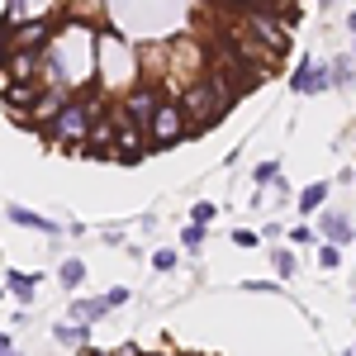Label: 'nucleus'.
Returning <instances> with one entry per match:
<instances>
[{
  "mask_svg": "<svg viewBox=\"0 0 356 356\" xmlns=\"http://www.w3.org/2000/svg\"><path fill=\"white\" fill-rule=\"evenodd\" d=\"M57 280H62L67 290H81V285H86V261H76V257L62 261V266H57Z\"/></svg>",
  "mask_w": 356,
  "mask_h": 356,
  "instance_id": "13",
  "label": "nucleus"
},
{
  "mask_svg": "<svg viewBox=\"0 0 356 356\" xmlns=\"http://www.w3.org/2000/svg\"><path fill=\"white\" fill-rule=\"evenodd\" d=\"M176 261H181V257H176L171 247H162V252H152V271H176Z\"/></svg>",
  "mask_w": 356,
  "mask_h": 356,
  "instance_id": "18",
  "label": "nucleus"
},
{
  "mask_svg": "<svg viewBox=\"0 0 356 356\" xmlns=\"http://www.w3.org/2000/svg\"><path fill=\"white\" fill-rule=\"evenodd\" d=\"M328 72H332V90H342V86H352L356 57H337V62H328Z\"/></svg>",
  "mask_w": 356,
  "mask_h": 356,
  "instance_id": "15",
  "label": "nucleus"
},
{
  "mask_svg": "<svg viewBox=\"0 0 356 356\" xmlns=\"http://www.w3.org/2000/svg\"><path fill=\"white\" fill-rule=\"evenodd\" d=\"M290 243L309 247V243H314V223H295V228H290Z\"/></svg>",
  "mask_w": 356,
  "mask_h": 356,
  "instance_id": "20",
  "label": "nucleus"
},
{
  "mask_svg": "<svg viewBox=\"0 0 356 356\" xmlns=\"http://www.w3.org/2000/svg\"><path fill=\"white\" fill-rule=\"evenodd\" d=\"M105 114V100L100 95H72L62 110H57V119L48 124V129H38L43 134V143H53V147H76L81 152L86 134H90V124Z\"/></svg>",
  "mask_w": 356,
  "mask_h": 356,
  "instance_id": "1",
  "label": "nucleus"
},
{
  "mask_svg": "<svg viewBox=\"0 0 356 356\" xmlns=\"http://www.w3.org/2000/svg\"><path fill=\"white\" fill-rule=\"evenodd\" d=\"M5 290L15 295V304H33V290H38V275H24L10 266V275H5Z\"/></svg>",
  "mask_w": 356,
  "mask_h": 356,
  "instance_id": "11",
  "label": "nucleus"
},
{
  "mask_svg": "<svg viewBox=\"0 0 356 356\" xmlns=\"http://www.w3.org/2000/svg\"><path fill=\"white\" fill-rule=\"evenodd\" d=\"M352 181H356V171H352Z\"/></svg>",
  "mask_w": 356,
  "mask_h": 356,
  "instance_id": "29",
  "label": "nucleus"
},
{
  "mask_svg": "<svg viewBox=\"0 0 356 356\" xmlns=\"http://www.w3.org/2000/svg\"><path fill=\"white\" fill-rule=\"evenodd\" d=\"M328 181H314V186H304L300 195H295V204H300V214L304 219H309V214H314V209H323V200H328Z\"/></svg>",
  "mask_w": 356,
  "mask_h": 356,
  "instance_id": "12",
  "label": "nucleus"
},
{
  "mask_svg": "<svg viewBox=\"0 0 356 356\" xmlns=\"http://www.w3.org/2000/svg\"><path fill=\"white\" fill-rule=\"evenodd\" d=\"M318 233H323V243H337V247L356 243V228L347 214H318Z\"/></svg>",
  "mask_w": 356,
  "mask_h": 356,
  "instance_id": "8",
  "label": "nucleus"
},
{
  "mask_svg": "<svg viewBox=\"0 0 356 356\" xmlns=\"http://www.w3.org/2000/svg\"><path fill=\"white\" fill-rule=\"evenodd\" d=\"M110 309H114V304L105 300V295H90V300H72V314H67V318H72V323H86V328H90V323H100V318H105Z\"/></svg>",
  "mask_w": 356,
  "mask_h": 356,
  "instance_id": "9",
  "label": "nucleus"
},
{
  "mask_svg": "<svg viewBox=\"0 0 356 356\" xmlns=\"http://www.w3.org/2000/svg\"><path fill=\"white\" fill-rule=\"evenodd\" d=\"M271 266H275L280 280H290V275L300 271V261H295V252H290V247H275V252H271Z\"/></svg>",
  "mask_w": 356,
  "mask_h": 356,
  "instance_id": "14",
  "label": "nucleus"
},
{
  "mask_svg": "<svg viewBox=\"0 0 356 356\" xmlns=\"http://www.w3.org/2000/svg\"><path fill=\"white\" fill-rule=\"evenodd\" d=\"M105 300H110L114 309H119V304H129V285H114V290H110V295H105Z\"/></svg>",
  "mask_w": 356,
  "mask_h": 356,
  "instance_id": "23",
  "label": "nucleus"
},
{
  "mask_svg": "<svg viewBox=\"0 0 356 356\" xmlns=\"http://www.w3.org/2000/svg\"><path fill=\"white\" fill-rule=\"evenodd\" d=\"M162 100H166V95H162V86L138 81L134 90H124V105H119V114H129L134 124H143V129H147V119H152V110H157Z\"/></svg>",
  "mask_w": 356,
  "mask_h": 356,
  "instance_id": "5",
  "label": "nucleus"
},
{
  "mask_svg": "<svg viewBox=\"0 0 356 356\" xmlns=\"http://www.w3.org/2000/svg\"><path fill=\"white\" fill-rule=\"evenodd\" d=\"M181 138H191V119H186V110L176 100H162L152 110V119H147V147H171Z\"/></svg>",
  "mask_w": 356,
  "mask_h": 356,
  "instance_id": "3",
  "label": "nucleus"
},
{
  "mask_svg": "<svg viewBox=\"0 0 356 356\" xmlns=\"http://www.w3.org/2000/svg\"><path fill=\"white\" fill-rule=\"evenodd\" d=\"M95 76H100L105 90H134V86H138V53L129 48V38H119V33H100Z\"/></svg>",
  "mask_w": 356,
  "mask_h": 356,
  "instance_id": "2",
  "label": "nucleus"
},
{
  "mask_svg": "<svg viewBox=\"0 0 356 356\" xmlns=\"http://www.w3.org/2000/svg\"><path fill=\"white\" fill-rule=\"evenodd\" d=\"M347 29H352V33H356V10H352V15H347Z\"/></svg>",
  "mask_w": 356,
  "mask_h": 356,
  "instance_id": "25",
  "label": "nucleus"
},
{
  "mask_svg": "<svg viewBox=\"0 0 356 356\" xmlns=\"http://www.w3.org/2000/svg\"><path fill=\"white\" fill-rule=\"evenodd\" d=\"M290 90H295V95H318V90H332V72L323 67V62L304 57L300 67H295V76H290Z\"/></svg>",
  "mask_w": 356,
  "mask_h": 356,
  "instance_id": "6",
  "label": "nucleus"
},
{
  "mask_svg": "<svg viewBox=\"0 0 356 356\" xmlns=\"http://www.w3.org/2000/svg\"><path fill=\"white\" fill-rule=\"evenodd\" d=\"M5 219L15 223V228H29V233H48V238H57V233H62L53 219L33 214V209H24V204H5Z\"/></svg>",
  "mask_w": 356,
  "mask_h": 356,
  "instance_id": "7",
  "label": "nucleus"
},
{
  "mask_svg": "<svg viewBox=\"0 0 356 356\" xmlns=\"http://www.w3.org/2000/svg\"><path fill=\"white\" fill-rule=\"evenodd\" d=\"M5 295H10V290H5V285H0V300H5Z\"/></svg>",
  "mask_w": 356,
  "mask_h": 356,
  "instance_id": "26",
  "label": "nucleus"
},
{
  "mask_svg": "<svg viewBox=\"0 0 356 356\" xmlns=\"http://www.w3.org/2000/svg\"><path fill=\"white\" fill-rule=\"evenodd\" d=\"M5 356H19V352H5Z\"/></svg>",
  "mask_w": 356,
  "mask_h": 356,
  "instance_id": "27",
  "label": "nucleus"
},
{
  "mask_svg": "<svg viewBox=\"0 0 356 356\" xmlns=\"http://www.w3.org/2000/svg\"><path fill=\"white\" fill-rule=\"evenodd\" d=\"M53 342L81 352V347H90V328H86V323H72V318H67V323H53Z\"/></svg>",
  "mask_w": 356,
  "mask_h": 356,
  "instance_id": "10",
  "label": "nucleus"
},
{
  "mask_svg": "<svg viewBox=\"0 0 356 356\" xmlns=\"http://www.w3.org/2000/svg\"><path fill=\"white\" fill-rule=\"evenodd\" d=\"M261 233H247V228H233V247H257Z\"/></svg>",
  "mask_w": 356,
  "mask_h": 356,
  "instance_id": "22",
  "label": "nucleus"
},
{
  "mask_svg": "<svg viewBox=\"0 0 356 356\" xmlns=\"http://www.w3.org/2000/svg\"><path fill=\"white\" fill-rule=\"evenodd\" d=\"M252 176H257V186H271L275 176H280V162H261L257 171H252Z\"/></svg>",
  "mask_w": 356,
  "mask_h": 356,
  "instance_id": "19",
  "label": "nucleus"
},
{
  "mask_svg": "<svg viewBox=\"0 0 356 356\" xmlns=\"http://www.w3.org/2000/svg\"><path fill=\"white\" fill-rule=\"evenodd\" d=\"M143 147H147V129L134 124L129 114L114 110V157H119V162H138V157H143Z\"/></svg>",
  "mask_w": 356,
  "mask_h": 356,
  "instance_id": "4",
  "label": "nucleus"
},
{
  "mask_svg": "<svg viewBox=\"0 0 356 356\" xmlns=\"http://www.w3.org/2000/svg\"><path fill=\"white\" fill-rule=\"evenodd\" d=\"M214 214H219V209H214L209 200H200V204H195V209H191V219H195V223H209V219H214Z\"/></svg>",
  "mask_w": 356,
  "mask_h": 356,
  "instance_id": "21",
  "label": "nucleus"
},
{
  "mask_svg": "<svg viewBox=\"0 0 356 356\" xmlns=\"http://www.w3.org/2000/svg\"><path fill=\"white\" fill-rule=\"evenodd\" d=\"M352 356H356V352H352Z\"/></svg>",
  "mask_w": 356,
  "mask_h": 356,
  "instance_id": "30",
  "label": "nucleus"
},
{
  "mask_svg": "<svg viewBox=\"0 0 356 356\" xmlns=\"http://www.w3.org/2000/svg\"><path fill=\"white\" fill-rule=\"evenodd\" d=\"M5 352H15V337H10V332H0V356Z\"/></svg>",
  "mask_w": 356,
  "mask_h": 356,
  "instance_id": "24",
  "label": "nucleus"
},
{
  "mask_svg": "<svg viewBox=\"0 0 356 356\" xmlns=\"http://www.w3.org/2000/svg\"><path fill=\"white\" fill-rule=\"evenodd\" d=\"M337 266H342V247L323 243V247H318V271H337Z\"/></svg>",
  "mask_w": 356,
  "mask_h": 356,
  "instance_id": "16",
  "label": "nucleus"
},
{
  "mask_svg": "<svg viewBox=\"0 0 356 356\" xmlns=\"http://www.w3.org/2000/svg\"><path fill=\"white\" fill-rule=\"evenodd\" d=\"M181 247H186V252H200V247H204V223L191 219V228L181 233Z\"/></svg>",
  "mask_w": 356,
  "mask_h": 356,
  "instance_id": "17",
  "label": "nucleus"
},
{
  "mask_svg": "<svg viewBox=\"0 0 356 356\" xmlns=\"http://www.w3.org/2000/svg\"><path fill=\"white\" fill-rule=\"evenodd\" d=\"M352 57H356V43H352Z\"/></svg>",
  "mask_w": 356,
  "mask_h": 356,
  "instance_id": "28",
  "label": "nucleus"
}]
</instances>
